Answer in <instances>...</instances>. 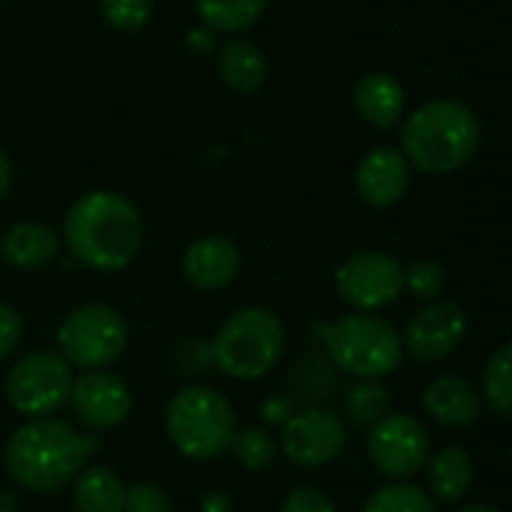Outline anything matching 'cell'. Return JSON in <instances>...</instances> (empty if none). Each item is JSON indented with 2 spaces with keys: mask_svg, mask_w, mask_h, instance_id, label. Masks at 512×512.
<instances>
[{
  "mask_svg": "<svg viewBox=\"0 0 512 512\" xmlns=\"http://www.w3.org/2000/svg\"><path fill=\"white\" fill-rule=\"evenodd\" d=\"M60 240L84 267L117 273L138 258L144 243V222L126 195L93 189L69 207Z\"/></svg>",
  "mask_w": 512,
  "mask_h": 512,
  "instance_id": "obj_1",
  "label": "cell"
},
{
  "mask_svg": "<svg viewBox=\"0 0 512 512\" xmlns=\"http://www.w3.org/2000/svg\"><path fill=\"white\" fill-rule=\"evenodd\" d=\"M96 450L99 441L93 435H81L69 423L39 417L12 432L3 459L18 486L48 495L69 486L87 468Z\"/></svg>",
  "mask_w": 512,
  "mask_h": 512,
  "instance_id": "obj_2",
  "label": "cell"
},
{
  "mask_svg": "<svg viewBox=\"0 0 512 512\" xmlns=\"http://www.w3.org/2000/svg\"><path fill=\"white\" fill-rule=\"evenodd\" d=\"M483 126L459 99H432L402 117V153L423 174H456L480 150Z\"/></svg>",
  "mask_w": 512,
  "mask_h": 512,
  "instance_id": "obj_3",
  "label": "cell"
},
{
  "mask_svg": "<svg viewBox=\"0 0 512 512\" xmlns=\"http://www.w3.org/2000/svg\"><path fill=\"white\" fill-rule=\"evenodd\" d=\"M330 363L360 381H378L399 369L405 351L396 327L372 312H354L315 327Z\"/></svg>",
  "mask_w": 512,
  "mask_h": 512,
  "instance_id": "obj_4",
  "label": "cell"
},
{
  "mask_svg": "<svg viewBox=\"0 0 512 512\" xmlns=\"http://www.w3.org/2000/svg\"><path fill=\"white\" fill-rule=\"evenodd\" d=\"M285 324L264 306H246L225 318L210 351L213 363L237 381H258L285 354Z\"/></svg>",
  "mask_w": 512,
  "mask_h": 512,
  "instance_id": "obj_5",
  "label": "cell"
},
{
  "mask_svg": "<svg viewBox=\"0 0 512 512\" xmlns=\"http://www.w3.org/2000/svg\"><path fill=\"white\" fill-rule=\"evenodd\" d=\"M165 432L186 459L213 462L228 453L237 432L234 408L213 387H186L168 402Z\"/></svg>",
  "mask_w": 512,
  "mask_h": 512,
  "instance_id": "obj_6",
  "label": "cell"
},
{
  "mask_svg": "<svg viewBox=\"0 0 512 512\" xmlns=\"http://www.w3.org/2000/svg\"><path fill=\"white\" fill-rule=\"evenodd\" d=\"M129 327L108 303H84L72 309L57 327V348L69 366L108 369L126 351Z\"/></svg>",
  "mask_w": 512,
  "mask_h": 512,
  "instance_id": "obj_7",
  "label": "cell"
},
{
  "mask_svg": "<svg viewBox=\"0 0 512 512\" xmlns=\"http://www.w3.org/2000/svg\"><path fill=\"white\" fill-rule=\"evenodd\" d=\"M72 366L57 351H30L6 375L9 405L30 417H54L72 393Z\"/></svg>",
  "mask_w": 512,
  "mask_h": 512,
  "instance_id": "obj_8",
  "label": "cell"
},
{
  "mask_svg": "<svg viewBox=\"0 0 512 512\" xmlns=\"http://www.w3.org/2000/svg\"><path fill=\"white\" fill-rule=\"evenodd\" d=\"M339 297L357 312H378L399 300L402 264L384 249H363L339 264L336 270Z\"/></svg>",
  "mask_w": 512,
  "mask_h": 512,
  "instance_id": "obj_9",
  "label": "cell"
},
{
  "mask_svg": "<svg viewBox=\"0 0 512 512\" xmlns=\"http://www.w3.org/2000/svg\"><path fill=\"white\" fill-rule=\"evenodd\" d=\"M372 465L393 480H408L429 462V432L411 414H384L369 432Z\"/></svg>",
  "mask_w": 512,
  "mask_h": 512,
  "instance_id": "obj_10",
  "label": "cell"
},
{
  "mask_svg": "<svg viewBox=\"0 0 512 512\" xmlns=\"http://www.w3.org/2000/svg\"><path fill=\"white\" fill-rule=\"evenodd\" d=\"M342 447H345V423L321 405L294 411L282 423V450L297 468L306 471L324 468L342 453Z\"/></svg>",
  "mask_w": 512,
  "mask_h": 512,
  "instance_id": "obj_11",
  "label": "cell"
},
{
  "mask_svg": "<svg viewBox=\"0 0 512 512\" xmlns=\"http://www.w3.org/2000/svg\"><path fill=\"white\" fill-rule=\"evenodd\" d=\"M468 336V315L459 303L438 300L420 309L402 336V351L411 354L417 363H438L447 360Z\"/></svg>",
  "mask_w": 512,
  "mask_h": 512,
  "instance_id": "obj_12",
  "label": "cell"
},
{
  "mask_svg": "<svg viewBox=\"0 0 512 512\" xmlns=\"http://www.w3.org/2000/svg\"><path fill=\"white\" fill-rule=\"evenodd\" d=\"M69 405L75 417L81 420V426L93 432H108V429H117L129 417L132 393L123 384V378L105 369H90L72 381Z\"/></svg>",
  "mask_w": 512,
  "mask_h": 512,
  "instance_id": "obj_13",
  "label": "cell"
},
{
  "mask_svg": "<svg viewBox=\"0 0 512 512\" xmlns=\"http://www.w3.org/2000/svg\"><path fill=\"white\" fill-rule=\"evenodd\" d=\"M357 195L372 207H393L411 189V162L402 150L378 147L369 150L354 171Z\"/></svg>",
  "mask_w": 512,
  "mask_h": 512,
  "instance_id": "obj_14",
  "label": "cell"
},
{
  "mask_svg": "<svg viewBox=\"0 0 512 512\" xmlns=\"http://www.w3.org/2000/svg\"><path fill=\"white\" fill-rule=\"evenodd\" d=\"M243 267V255L237 243L225 234H204L189 243L183 255V276L198 291L228 288Z\"/></svg>",
  "mask_w": 512,
  "mask_h": 512,
  "instance_id": "obj_15",
  "label": "cell"
},
{
  "mask_svg": "<svg viewBox=\"0 0 512 512\" xmlns=\"http://www.w3.org/2000/svg\"><path fill=\"white\" fill-rule=\"evenodd\" d=\"M426 414L444 429H471L483 417V396L456 375H441L423 390Z\"/></svg>",
  "mask_w": 512,
  "mask_h": 512,
  "instance_id": "obj_16",
  "label": "cell"
},
{
  "mask_svg": "<svg viewBox=\"0 0 512 512\" xmlns=\"http://www.w3.org/2000/svg\"><path fill=\"white\" fill-rule=\"evenodd\" d=\"M354 108L369 126L393 129L405 117V87L396 75L384 69L366 72L354 84Z\"/></svg>",
  "mask_w": 512,
  "mask_h": 512,
  "instance_id": "obj_17",
  "label": "cell"
},
{
  "mask_svg": "<svg viewBox=\"0 0 512 512\" xmlns=\"http://www.w3.org/2000/svg\"><path fill=\"white\" fill-rule=\"evenodd\" d=\"M60 234L42 222H18L12 225L3 240H0V258L12 267V270H42L48 267L57 252H60Z\"/></svg>",
  "mask_w": 512,
  "mask_h": 512,
  "instance_id": "obj_18",
  "label": "cell"
},
{
  "mask_svg": "<svg viewBox=\"0 0 512 512\" xmlns=\"http://www.w3.org/2000/svg\"><path fill=\"white\" fill-rule=\"evenodd\" d=\"M219 81L231 93H255L267 81V57L249 39H231L219 51Z\"/></svg>",
  "mask_w": 512,
  "mask_h": 512,
  "instance_id": "obj_19",
  "label": "cell"
},
{
  "mask_svg": "<svg viewBox=\"0 0 512 512\" xmlns=\"http://www.w3.org/2000/svg\"><path fill=\"white\" fill-rule=\"evenodd\" d=\"M429 471V492L441 504L462 501L474 486V462L459 447H444L426 462Z\"/></svg>",
  "mask_w": 512,
  "mask_h": 512,
  "instance_id": "obj_20",
  "label": "cell"
},
{
  "mask_svg": "<svg viewBox=\"0 0 512 512\" xmlns=\"http://www.w3.org/2000/svg\"><path fill=\"white\" fill-rule=\"evenodd\" d=\"M123 498V480L105 465L84 468L72 480V504L78 512H123Z\"/></svg>",
  "mask_w": 512,
  "mask_h": 512,
  "instance_id": "obj_21",
  "label": "cell"
},
{
  "mask_svg": "<svg viewBox=\"0 0 512 512\" xmlns=\"http://www.w3.org/2000/svg\"><path fill=\"white\" fill-rule=\"evenodd\" d=\"M198 18L216 33H243L267 9V0H192Z\"/></svg>",
  "mask_w": 512,
  "mask_h": 512,
  "instance_id": "obj_22",
  "label": "cell"
},
{
  "mask_svg": "<svg viewBox=\"0 0 512 512\" xmlns=\"http://www.w3.org/2000/svg\"><path fill=\"white\" fill-rule=\"evenodd\" d=\"M483 405H489V411L495 417H510L512 411V348L501 345L483 372Z\"/></svg>",
  "mask_w": 512,
  "mask_h": 512,
  "instance_id": "obj_23",
  "label": "cell"
},
{
  "mask_svg": "<svg viewBox=\"0 0 512 512\" xmlns=\"http://www.w3.org/2000/svg\"><path fill=\"white\" fill-rule=\"evenodd\" d=\"M363 512H435V498L414 483L393 480L366 501Z\"/></svg>",
  "mask_w": 512,
  "mask_h": 512,
  "instance_id": "obj_24",
  "label": "cell"
},
{
  "mask_svg": "<svg viewBox=\"0 0 512 512\" xmlns=\"http://www.w3.org/2000/svg\"><path fill=\"white\" fill-rule=\"evenodd\" d=\"M228 453L237 459L240 468H246V471H264L276 459V441H273V435L267 429L249 426V429H237L234 432Z\"/></svg>",
  "mask_w": 512,
  "mask_h": 512,
  "instance_id": "obj_25",
  "label": "cell"
},
{
  "mask_svg": "<svg viewBox=\"0 0 512 512\" xmlns=\"http://www.w3.org/2000/svg\"><path fill=\"white\" fill-rule=\"evenodd\" d=\"M390 408V393L378 381H357L348 396H345V414L357 426H372L378 423Z\"/></svg>",
  "mask_w": 512,
  "mask_h": 512,
  "instance_id": "obj_26",
  "label": "cell"
},
{
  "mask_svg": "<svg viewBox=\"0 0 512 512\" xmlns=\"http://www.w3.org/2000/svg\"><path fill=\"white\" fill-rule=\"evenodd\" d=\"M291 384L297 387V393L291 396L294 402L297 399H306V402H324L330 399L333 393V375H330V366L324 360H315L312 354H306L300 363H294L291 369Z\"/></svg>",
  "mask_w": 512,
  "mask_h": 512,
  "instance_id": "obj_27",
  "label": "cell"
},
{
  "mask_svg": "<svg viewBox=\"0 0 512 512\" xmlns=\"http://www.w3.org/2000/svg\"><path fill=\"white\" fill-rule=\"evenodd\" d=\"M402 288L417 300H438L447 291V270L432 258L411 261L402 267Z\"/></svg>",
  "mask_w": 512,
  "mask_h": 512,
  "instance_id": "obj_28",
  "label": "cell"
},
{
  "mask_svg": "<svg viewBox=\"0 0 512 512\" xmlns=\"http://www.w3.org/2000/svg\"><path fill=\"white\" fill-rule=\"evenodd\" d=\"M105 24L120 33H135L153 18V0H99Z\"/></svg>",
  "mask_w": 512,
  "mask_h": 512,
  "instance_id": "obj_29",
  "label": "cell"
},
{
  "mask_svg": "<svg viewBox=\"0 0 512 512\" xmlns=\"http://www.w3.org/2000/svg\"><path fill=\"white\" fill-rule=\"evenodd\" d=\"M123 512H171V498L153 483H135L126 489Z\"/></svg>",
  "mask_w": 512,
  "mask_h": 512,
  "instance_id": "obj_30",
  "label": "cell"
},
{
  "mask_svg": "<svg viewBox=\"0 0 512 512\" xmlns=\"http://www.w3.org/2000/svg\"><path fill=\"white\" fill-rule=\"evenodd\" d=\"M282 512H336V507L321 489L300 486V489L288 492V498L282 501Z\"/></svg>",
  "mask_w": 512,
  "mask_h": 512,
  "instance_id": "obj_31",
  "label": "cell"
},
{
  "mask_svg": "<svg viewBox=\"0 0 512 512\" xmlns=\"http://www.w3.org/2000/svg\"><path fill=\"white\" fill-rule=\"evenodd\" d=\"M21 336H24L21 315L12 306L0 303V360H6L21 345Z\"/></svg>",
  "mask_w": 512,
  "mask_h": 512,
  "instance_id": "obj_32",
  "label": "cell"
},
{
  "mask_svg": "<svg viewBox=\"0 0 512 512\" xmlns=\"http://www.w3.org/2000/svg\"><path fill=\"white\" fill-rule=\"evenodd\" d=\"M297 411V402L288 396V393H276V396H267L258 408V417L267 423V426H282L291 414Z\"/></svg>",
  "mask_w": 512,
  "mask_h": 512,
  "instance_id": "obj_33",
  "label": "cell"
},
{
  "mask_svg": "<svg viewBox=\"0 0 512 512\" xmlns=\"http://www.w3.org/2000/svg\"><path fill=\"white\" fill-rule=\"evenodd\" d=\"M201 512H231V498L225 492H210L201 498Z\"/></svg>",
  "mask_w": 512,
  "mask_h": 512,
  "instance_id": "obj_34",
  "label": "cell"
},
{
  "mask_svg": "<svg viewBox=\"0 0 512 512\" xmlns=\"http://www.w3.org/2000/svg\"><path fill=\"white\" fill-rule=\"evenodd\" d=\"M9 189H12V159L0 147V201L9 195Z\"/></svg>",
  "mask_w": 512,
  "mask_h": 512,
  "instance_id": "obj_35",
  "label": "cell"
},
{
  "mask_svg": "<svg viewBox=\"0 0 512 512\" xmlns=\"http://www.w3.org/2000/svg\"><path fill=\"white\" fill-rule=\"evenodd\" d=\"M0 512H18V498L9 492H0Z\"/></svg>",
  "mask_w": 512,
  "mask_h": 512,
  "instance_id": "obj_36",
  "label": "cell"
},
{
  "mask_svg": "<svg viewBox=\"0 0 512 512\" xmlns=\"http://www.w3.org/2000/svg\"><path fill=\"white\" fill-rule=\"evenodd\" d=\"M456 512H504L501 507H492V504H471V507H462Z\"/></svg>",
  "mask_w": 512,
  "mask_h": 512,
  "instance_id": "obj_37",
  "label": "cell"
}]
</instances>
